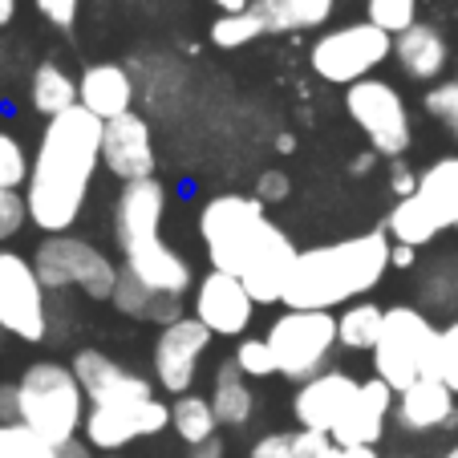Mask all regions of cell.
<instances>
[{"label":"cell","mask_w":458,"mask_h":458,"mask_svg":"<svg viewBox=\"0 0 458 458\" xmlns=\"http://www.w3.org/2000/svg\"><path fill=\"white\" fill-rule=\"evenodd\" d=\"M337 0H256L251 9L264 17L268 33H304V29H320L333 17Z\"/></svg>","instance_id":"obj_26"},{"label":"cell","mask_w":458,"mask_h":458,"mask_svg":"<svg viewBox=\"0 0 458 458\" xmlns=\"http://www.w3.org/2000/svg\"><path fill=\"white\" fill-rule=\"evenodd\" d=\"M17 402L21 414L17 422L41 434L49 446H65V442L81 438L86 426V389H81L78 373L61 361H33L17 381Z\"/></svg>","instance_id":"obj_4"},{"label":"cell","mask_w":458,"mask_h":458,"mask_svg":"<svg viewBox=\"0 0 458 458\" xmlns=\"http://www.w3.org/2000/svg\"><path fill=\"white\" fill-rule=\"evenodd\" d=\"M389 53H394V37L381 33L369 21H353V25H341L320 33L309 49V65L320 81H333V86H357V81L373 78L377 65H386Z\"/></svg>","instance_id":"obj_8"},{"label":"cell","mask_w":458,"mask_h":458,"mask_svg":"<svg viewBox=\"0 0 458 458\" xmlns=\"http://www.w3.org/2000/svg\"><path fill=\"white\" fill-rule=\"evenodd\" d=\"M199 240L208 248L211 268L240 276L256 304L284 301L301 251L268 219L256 195H216L199 211Z\"/></svg>","instance_id":"obj_2"},{"label":"cell","mask_w":458,"mask_h":458,"mask_svg":"<svg viewBox=\"0 0 458 458\" xmlns=\"http://www.w3.org/2000/svg\"><path fill=\"white\" fill-rule=\"evenodd\" d=\"M70 369L78 373L89 406H122V402L158 398L155 381L142 377V373H134V369H126V365L114 361V357L102 353V349H78L73 361H70Z\"/></svg>","instance_id":"obj_14"},{"label":"cell","mask_w":458,"mask_h":458,"mask_svg":"<svg viewBox=\"0 0 458 458\" xmlns=\"http://www.w3.org/2000/svg\"><path fill=\"white\" fill-rule=\"evenodd\" d=\"M389 268H414V248L394 243V251H389Z\"/></svg>","instance_id":"obj_46"},{"label":"cell","mask_w":458,"mask_h":458,"mask_svg":"<svg viewBox=\"0 0 458 458\" xmlns=\"http://www.w3.org/2000/svg\"><path fill=\"white\" fill-rule=\"evenodd\" d=\"M389 251H394V243H389L386 232H365L337 243L304 248L293 264V276H288L280 304L333 312L337 304L361 301L365 293H373L386 280Z\"/></svg>","instance_id":"obj_3"},{"label":"cell","mask_w":458,"mask_h":458,"mask_svg":"<svg viewBox=\"0 0 458 458\" xmlns=\"http://www.w3.org/2000/svg\"><path fill=\"white\" fill-rule=\"evenodd\" d=\"M357 386L345 369H325L317 377H309L304 386H296V398H293V418L301 422V430H320V434H333V426L341 422L345 406L353 402Z\"/></svg>","instance_id":"obj_17"},{"label":"cell","mask_w":458,"mask_h":458,"mask_svg":"<svg viewBox=\"0 0 458 458\" xmlns=\"http://www.w3.org/2000/svg\"><path fill=\"white\" fill-rule=\"evenodd\" d=\"M166 216V187L158 179L122 182V195L114 203V240H118L122 256L142 243L158 240V227Z\"/></svg>","instance_id":"obj_16"},{"label":"cell","mask_w":458,"mask_h":458,"mask_svg":"<svg viewBox=\"0 0 458 458\" xmlns=\"http://www.w3.org/2000/svg\"><path fill=\"white\" fill-rule=\"evenodd\" d=\"M251 312H256V301L243 288V280L232 272L211 268L195 284V312L191 317L199 320L211 337H243L251 325Z\"/></svg>","instance_id":"obj_13"},{"label":"cell","mask_w":458,"mask_h":458,"mask_svg":"<svg viewBox=\"0 0 458 458\" xmlns=\"http://www.w3.org/2000/svg\"><path fill=\"white\" fill-rule=\"evenodd\" d=\"M394 418H398V426L406 434H438L458 426V406H454V394L438 377H422L398 394Z\"/></svg>","instance_id":"obj_20"},{"label":"cell","mask_w":458,"mask_h":458,"mask_svg":"<svg viewBox=\"0 0 458 458\" xmlns=\"http://www.w3.org/2000/svg\"><path fill=\"white\" fill-rule=\"evenodd\" d=\"M78 106L89 110L98 122H114L122 114L134 110V78L126 65H86V73L78 78Z\"/></svg>","instance_id":"obj_21"},{"label":"cell","mask_w":458,"mask_h":458,"mask_svg":"<svg viewBox=\"0 0 458 458\" xmlns=\"http://www.w3.org/2000/svg\"><path fill=\"white\" fill-rule=\"evenodd\" d=\"M345 110L353 118V126L365 134L373 155L402 158L414 142V126H410L406 98L398 94V86H389L381 78H365L357 86L345 89Z\"/></svg>","instance_id":"obj_9"},{"label":"cell","mask_w":458,"mask_h":458,"mask_svg":"<svg viewBox=\"0 0 458 458\" xmlns=\"http://www.w3.org/2000/svg\"><path fill=\"white\" fill-rule=\"evenodd\" d=\"M13 17H17V0H0V29L9 25Z\"/></svg>","instance_id":"obj_50"},{"label":"cell","mask_w":458,"mask_h":458,"mask_svg":"<svg viewBox=\"0 0 458 458\" xmlns=\"http://www.w3.org/2000/svg\"><path fill=\"white\" fill-rule=\"evenodd\" d=\"M0 333L29 345L49 337V288L17 251H0Z\"/></svg>","instance_id":"obj_10"},{"label":"cell","mask_w":458,"mask_h":458,"mask_svg":"<svg viewBox=\"0 0 458 458\" xmlns=\"http://www.w3.org/2000/svg\"><path fill=\"white\" fill-rule=\"evenodd\" d=\"M106 458H122V454H106Z\"/></svg>","instance_id":"obj_54"},{"label":"cell","mask_w":458,"mask_h":458,"mask_svg":"<svg viewBox=\"0 0 458 458\" xmlns=\"http://www.w3.org/2000/svg\"><path fill=\"white\" fill-rule=\"evenodd\" d=\"M402 458H414V454H402Z\"/></svg>","instance_id":"obj_55"},{"label":"cell","mask_w":458,"mask_h":458,"mask_svg":"<svg viewBox=\"0 0 458 458\" xmlns=\"http://www.w3.org/2000/svg\"><path fill=\"white\" fill-rule=\"evenodd\" d=\"M365 21L389 37H402L418 25V0H365Z\"/></svg>","instance_id":"obj_32"},{"label":"cell","mask_w":458,"mask_h":458,"mask_svg":"<svg viewBox=\"0 0 458 458\" xmlns=\"http://www.w3.org/2000/svg\"><path fill=\"white\" fill-rule=\"evenodd\" d=\"M232 361L240 365V373H243L248 381H259V377H272V373H276V357H272V345H268V341H259V337H243Z\"/></svg>","instance_id":"obj_35"},{"label":"cell","mask_w":458,"mask_h":458,"mask_svg":"<svg viewBox=\"0 0 458 458\" xmlns=\"http://www.w3.org/2000/svg\"><path fill=\"white\" fill-rule=\"evenodd\" d=\"M248 458H296V442H293V434H284V430L264 434L259 442H251Z\"/></svg>","instance_id":"obj_42"},{"label":"cell","mask_w":458,"mask_h":458,"mask_svg":"<svg viewBox=\"0 0 458 458\" xmlns=\"http://www.w3.org/2000/svg\"><path fill=\"white\" fill-rule=\"evenodd\" d=\"M414 199L434 216L442 232H458V155H442L418 174Z\"/></svg>","instance_id":"obj_23"},{"label":"cell","mask_w":458,"mask_h":458,"mask_svg":"<svg viewBox=\"0 0 458 458\" xmlns=\"http://www.w3.org/2000/svg\"><path fill=\"white\" fill-rule=\"evenodd\" d=\"M110 304L122 312V317L134 320H155V325H171V320L182 317V301L179 296H158L150 288H142L130 272L118 268V288H114Z\"/></svg>","instance_id":"obj_25"},{"label":"cell","mask_w":458,"mask_h":458,"mask_svg":"<svg viewBox=\"0 0 458 458\" xmlns=\"http://www.w3.org/2000/svg\"><path fill=\"white\" fill-rule=\"evenodd\" d=\"M426 114L438 126H446L450 134H458V81H438L426 94Z\"/></svg>","instance_id":"obj_36"},{"label":"cell","mask_w":458,"mask_h":458,"mask_svg":"<svg viewBox=\"0 0 458 458\" xmlns=\"http://www.w3.org/2000/svg\"><path fill=\"white\" fill-rule=\"evenodd\" d=\"M33 268L49 293L78 288L89 301H110L118 288V268L110 256L78 235H45L33 251Z\"/></svg>","instance_id":"obj_7"},{"label":"cell","mask_w":458,"mask_h":458,"mask_svg":"<svg viewBox=\"0 0 458 458\" xmlns=\"http://www.w3.org/2000/svg\"><path fill=\"white\" fill-rule=\"evenodd\" d=\"M381 325H386V309H377L373 301L345 304V312L337 317V345L353 349V353H361V349L373 353V345L381 337Z\"/></svg>","instance_id":"obj_30"},{"label":"cell","mask_w":458,"mask_h":458,"mask_svg":"<svg viewBox=\"0 0 458 458\" xmlns=\"http://www.w3.org/2000/svg\"><path fill=\"white\" fill-rule=\"evenodd\" d=\"M373 377H381L394 394L422 377H438V329L422 309L414 304L386 309V325L373 345Z\"/></svg>","instance_id":"obj_5"},{"label":"cell","mask_w":458,"mask_h":458,"mask_svg":"<svg viewBox=\"0 0 458 458\" xmlns=\"http://www.w3.org/2000/svg\"><path fill=\"white\" fill-rule=\"evenodd\" d=\"M29 102H33L37 114L57 118V114H65V110L78 106V81L61 70V65L45 61V65H37L33 70V81H29Z\"/></svg>","instance_id":"obj_27"},{"label":"cell","mask_w":458,"mask_h":458,"mask_svg":"<svg viewBox=\"0 0 458 458\" xmlns=\"http://www.w3.org/2000/svg\"><path fill=\"white\" fill-rule=\"evenodd\" d=\"M369 166H373V155H357L353 158V174H365Z\"/></svg>","instance_id":"obj_51"},{"label":"cell","mask_w":458,"mask_h":458,"mask_svg":"<svg viewBox=\"0 0 458 458\" xmlns=\"http://www.w3.org/2000/svg\"><path fill=\"white\" fill-rule=\"evenodd\" d=\"M442 458H458V446H450V450H446V454H442Z\"/></svg>","instance_id":"obj_53"},{"label":"cell","mask_w":458,"mask_h":458,"mask_svg":"<svg viewBox=\"0 0 458 458\" xmlns=\"http://www.w3.org/2000/svg\"><path fill=\"white\" fill-rule=\"evenodd\" d=\"M33 4L53 29H73L78 9H81V0H33Z\"/></svg>","instance_id":"obj_41"},{"label":"cell","mask_w":458,"mask_h":458,"mask_svg":"<svg viewBox=\"0 0 458 458\" xmlns=\"http://www.w3.org/2000/svg\"><path fill=\"white\" fill-rule=\"evenodd\" d=\"M394 57H398L402 73L414 81H434L450 61V45L446 37L434 25H422L418 21L414 29H406L402 37H394Z\"/></svg>","instance_id":"obj_22"},{"label":"cell","mask_w":458,"mask_h":458,"mask_svg":"<svg viewBox=\"0 0 458 458\" xmlns=\"http://www.w3.org/2000/svg\"><path fill=\"white\" fill-rule=\"evenodd\" d=\"M337 458H381L377 446H337Z\"/></svg>","instance_id":"obj_47"},{"label":"cell","mask_w":458,"mask_h":458,"mask_svg":"<svg viewBox=\"0 0 458 458\" xmlns=\"http://www.w3.org/2000/svg\"><path fill=\"white\" fill-rule=\"evenodd\" d=\"M296 458H337V442L333 434H320V430H296Z\"/></svg>","instance_id":"obj_39"},{"label":"cell","mask_w":458,"mask_h":458,"mask_svg":"<svg viewBox=\"0 0 458 458\" xmlns=\"http://www.w3.org/2000/svg\"><path fill=\"white\" fill-rule=\"evenodd\" d=\"M171 426V406H163L158 398L147 402H122V406H89L81 438L102 454H118L130 442L155 438Z\"/></svg>","instance_id":"obj_11"},{"label":"cell","mask_w":458,"mask_h":458,"mask_svg":"<svg viewBox=\"0 0 458 458\" xmlns=\"http://www.w3.org/2000/svg\"><path fill=\"white\" fill-rule=\"evenodd\" d=\"M211 333L203 329L195 317H179L171 325H163L155 337V386L163 394L182 398L191 386H195V373H199L203 357H208Z\"/></svg>","instance_id":"obj_12"},{"label":"cell","mask_w":458,"mask_h":458,"mask_svg":"<svg viewBox=\"0 0 458 458\" xmlns=\"http://www.w3.org/2000/svg\"><path fill=\"white\" fill-rule=\"evenodd\" d=\"M171 430L179 434V442H187L191 450L216 442L219 418H216V410H211V398H203V394H182V398H174Z\"/></svg>","instance_id":"obj_29"},{"label":"cell","mask_w":458,"mask_h":458,"mask_svg":"<svg viewBox=\"0 0 458 458\" xmlns=\"http://www.w3.org/2000/svg\"><path fill=\"white\" fill-rule=\"evenodd\" d=\"M438 381L458 398V317L438 329Z\"/></svg>","instance_id":"obj_37"},{"label":"cell","mask_w":458,"mask_h":458,"mask_svg":"<svg viewBox=\"0 0 458 458\" xmlns=\"http://www.w3.org/2000/svg\"><path fill=\"white\" fill-rule=\"evenodd\" d=\"M272 357H276V373L296 386L329 369V357L337 349V317L317 309H288L268 325Z\"/></svg>","instance_id":"obj_6"},{"label":"cell","mask_w":458,"mask_h":458,"mask_svg":"<svg viewBox=\"0 0 458 458\" xmlns=\"http://www.w3.org/2000/svg\"><path fill=\"white\" fill-rule=\"evenodd\" d=\"M386 235H389V243H406V248H426V243H434L442 235V227L434 224V216L422 208V203L410 195V199H398L394 208H389V216H386Z\"/></svg>","instance_id":"obj_28"},{"label":"cell","mask_w":458,"mask_h":458,"mask_svg":"<svg viewBox=\"0 0 458 458\" xmlns=\"http://www.w3.org/2000/svg\"><path fill=\"white\" fill-rule=\"evenodd\" d=\"M264 33H268V25H264V17H259L256 9L219 13V21L211 25V45H219V49H240V45H251Z\"/></svg>","instance_id":"obj_31"},{"label":"cell","mask_w":458,"mask_h":458,"mask_svg":"<svg viewBox=\"0 0 458 458\" xmlns=\"http://www.w3.org/2000/svg\"><path fill=\"white\" fill-rule=\"evenodd\" d=\"M102 126L81 106L45 122L25 182L29 224L45 235H70L86 211L89 182L102 166Z\"/></svg>","instance_id":"obj_1"},{"label":"cell","mask_w":458,"mask_h":458,"mask_svg":"<svg viewBox=\"0 0 458 458\" xmlns=\"http://www.w3.org/2000/svg\"><path fill=\"white\" fill-rule=\"evenodd\" d=\"M102 166L122 182L155 179V134L139 110L102 126Z\"/></svg>","instance_id":"obj_15"},{"label":"cell","mask_w":458,"mask_h":458,"mask_svg":"<svg viewBox=\"0 0 458 458\" xmlns=\"http://www.w3.org/2000/svg\"><path fill=\"white\" fill-rule=\"evenodd\" d=\"M57 458H94V446L86 438H73L65 446H57Z\"/></svg>","instance_id":"obj_45"},{"label":"cell","mask_w":458,"mask_h":458,"mask_svg":"<svg viewBox=\"0 0 458 458\" xmlns=\"http://www.w3.org/2000/svg\"><path fill=\"white\" fill-rule=\"evenodd\" d=\"M122 272H130V276L139 280L142 288H150V293L179 296V301L191 293V284H195L191 264L182 259V251L171 248L163 235L142 243V248H134V251H126V256H122Z\"/></svg>","instance_id":"obj_19"},{"label":"cell","mask_w":458,"mask_h":458,"mask_svg":"<svg viewBox=\"0 0 458 458\" xmlns=\"http://www.w3.org/2000/svg\"><path fill=\"white\" fill-rule=\"evenodd\" d=\"M211 410H216L219 426H232V430L248 426L251 414H256V389H251V381L243 377L235 361H224L216 369V381H211Z\"/></svg>","instance_id":"obj_24"},{"label":"cell","mask_w":458,"mask_h":458,"mask_svg":"<svg viewBox=\"0 0 458 458\" xmlns=\"http://www.w3.org/2000/svg\"><path fill=\"white\" fill-rule=\"evenodd\" d=\"M29 155L9 130H0V191H25L29 182Z\"/></svg>","instance_id":"obj_34"},{"label":"cell","mask_w":458,"mask_h":458,"mask_svg":"<svg viewBox=\"0 0 458 458\" xmlns=\"http://www.w3.org/2000/svg\"><path fill=\"white\" fill-rule=\"evenodd\" d=\"M211 4H216L219 13H248L256 0H211Z\"/></svg>","instance_id":"obj_48"},{"label":"cell","mask_w":458,"mask_h":458,"mask_svg":"<svg viewBox=\"0 0 458 458\" xmlns=\"http://www.w3.org/2000/svg\"><path fill=\"white\" fill-rule=\"evenodd\" d=\"M0 458H57V446H49L29 426L9 422V426H0Z\"/></svg>","instance_id":"obj_33"},{"label":"cell","mask_w":458,"mask_h":458,"mask_svg":"<svg viewBox=\"0 0 458 458\" xmlns=\"http://www.w3.org/2000/svg\"><path fill=\"white\" fill-rule=\"evenodd\" d=\"M29 224V203L25 191H0V243L21 235V227Z\"/></svg>","instance_id":"obj_38"},{"label":"cell","mask_w":458,"mask_h":458,"mask_svg":"<svg viewBox=\"0 0 458 458\" xmlns=\"http://www.w3.org/2000/svg\"><path fill=\"white\" fill-rule=\"evenodd\" d=\"M276 147L288 155V150H296V139H293V134H280V142H276Z\"/></svg>","instance_id":"obj_52"},{"label":"cell","mask_w":458,"mask_h":458,"mask_svg":"<svg viewBox=\"0 0 458 458\" xmlns=\"http://www.w3.org/2000/svg\"><path fill=\"white\" fill-rule=\"evenodd\" d=\"M389 191H394L398 199H410L418 191V174L410 171L406 163H394V171H389Z\"/></svg>","instance_id":"obj_43"},{"label":"cell","mask_w":458,"mask_h":458,"mask_svg":"<svg viewBox=\"0 0 458 458\" xmlns=\"http://www.w3.org/2000/svg\"><path fill=\"white\" fill-rule=\"evenodd\" d=\"M394 402H398V394L381 377L361 381L353 402H349L345 414H341V422L333 426V442H337V446H377L381 434H386Z\"/></svg>","instance_id":"obj_18"},{"label":"cell","mask_w":458,"mask_h":458,"mask_svg":"<svg viewBox=\"0 0 458 458\" xmlns=\"http://www.w3.org/2000/svg\"><path fill=\"white\" fill-rule=\"evenodd\" d=\"M454 142H458V134H454Z\"/></svg>","instance_id":"obj_56"},{"label":"cell","mask_w":458,"mask_h":458,"mask_svg":"<svg viewBox=\"0 0 458 458\" xmlns=\"http://www.w3.org/2000/svg\"><path fill=\"white\" fill-rule=\"evenodd\" d=\"M187 458H224V446H219V438H216V442H208V446H195Z\"/></svg>","instance_id":"obj_49"},{"label":"cell","mask_w":458,"mask_h":458,"mask_svg":"<svg viewBox=\"0 0 458 458\" xmlns=\"http://www.w3.org/2000/svg\"><path fill=\"white\" fill-rule=\"evenodd\" d=\"M17 414H21V402H17V381H13V386H0V426L17 422Z\"/></svg>","instance_id":"obj_44"},{"label":"cell","mask_w":458,"mask_h":458,"mask_svg":"<svg viewBox=\"0 0 458 458\" xmlns=\"http://www.w3.org/2000/svg\"><path fill=\"white\" fill-rule=\"evenodd\" d=\"M293 195V179H288L284 171H264L256 179V199L268 208V203H280V199H288Z\"/></svg>","instance_id":"obj_40"}]
</instances>
